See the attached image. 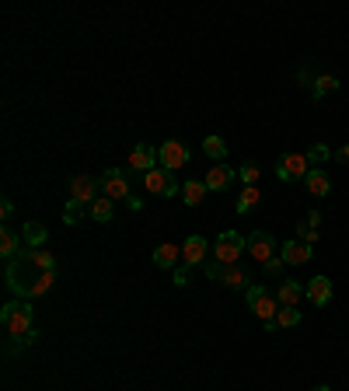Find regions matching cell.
<instances>
[{"instance_id": "6da1fadb", "label": "cell", "mask_w": 349, "mask_h": 391, "mask_svg": "<svg viewBox=\"0 0 349 391\" xmlns=\"http://www.w3.org/2000/svg\"><path fill=\"white\" fill-rule=\"evenodd\" d=\"M56 283V259L45 248H25L18 259L7 262V290L18 301H32L52 290Z\"/></svg>"}, {"instance_id": "7a4b0ae2", "label": "cell", "mask_w": 349, "mask_h": 391, "mask_svg": "<svg viewBox=\"0 0 349 391\" xmlns=\"http://www.w3.org/2000/svg\"><path fill=\"white\" fill-rule=\"evenodd\" d=\"M0 321H4V332L11 339H21V336H32V304L28 301H11L0 311Z\"/></svg>"}, {"instance_id": "3957f363", "label": "cell", "mask_w": 349, "mask_h": 391, "mask_svg": "<svg viewBox=\"0 0 349 391\" xmlns=\"http://www.w3.org/2000/svg\"><path fill=\"white\" fill-rule=\"evenodd\" d=\"M101 196H109L112 203L116 199H126L130 203V175H126V168H105V175H101Z\"/></svg>"}, {"instance_id": "277c9868", "label": "cell", "mask_w": 349, "mask_h": 391, "mask_svg": "<svg viewBox=\"0 0 349 391\" xmlns=\"http://www.w3.org/2000/svg\"><path fill=\"white\" fill-rule=\"evenodd\" d=\"M307 172H311L307 154H283L276 161V178L279 182H301V178H307Z\"/></svg>"}, {"instance_id": "5b68a950", "label": "cell", "mask_w": 349, "mask_h": 391, "mask_svg": "<svg viewBox=\"0 0 349 391\" xmlns=\"http://www.w3.org/2000/svg\"><path fill=\"white\" fill-rule=\"evenodd\" d=\"M241 252H245V238L238 234V231H223L217 238V252H214V259L220 265H234V262L241 259Z\"/></svg>"}, {"instance_id": "8992f818", "label": "cell", "mask_w": 349, "mask_h": 391, "mask_svg": "<svg viewBox=\"0 0 349 391\" xmlns=\"http://www.w3.org/2000/svg\"><path fill=\"white\" fill-rule=\"evenodd\" d=\"M157 158H161V168H189V161H192V154H189V147L182 143V140H165L161 147H157Z\"/></svg>"}, {"instance_id": "52a82bcc", "label": "cell", "mask_w": 349, "mask_h": 391, "mask_svg": "<svg viewBox=\"0 0 349 391\" xmlns=\"http://www.w3.org/2000/svg\"><path fill=\"white\" fill-rule=\"evenodd\" d=\"M248 307L255 311L262 318V325L265 321H276V311H279V301L265 290V287H248Z\"/></svg>"}, {"instance_id": "ba28073f", "label": "cell", "mask_w": 349, "mask_h": 391, "mask_svg": "<svg viewBox=\"0 0 349 391\" xmlns=\"http://www.w3.org/2000/svg\"><path fill=\"white\" fill-rule=\"evenodd\" d=\"M98 196H101V178H91V175H74L70 178V199L91 206Z\"/></svg>"}, {"instance_id": "9c48e42d", "label": "cell", "mask_w": 349, "mask_h": 391, "mask_svg": "<svg viewBox=\"0 0 349 391\" xmlns=\"http://www.w3.org/2000/svg\"><path fill=\"white\" fill-rule=\"evenodd\" d=\"M143 185H147V192H154V196H161V199H168L178 192V182H174V175L168 168H154V172L143 175Z\"/></svg>"}, {"instance_id": "30bf717a", "label": "cell", "mask_w": 349, "mask_h": 391, "mask_svg": "<svg viewBox=\"0 0 349 391\" xmlns=\"http://www.w3.org/2000/svg\"><path fill=\"white\" fill-rule=\"evenodd\" d=\"M248 252H252V255L265 265L269 259H276L279 245L272 241V234H269V231H252V234H248Z\"/></svg>"}, {"instance_id": "8fae6325", "label": "cell", "mask_w": 349, "mask_h": 391, "mask_svg": "<svg viewBox=\"0 0 349 391\" xmlns=\"http://www.w3.org/2000/svg\"><path fill=\"white\" fill-rule=\"evenodd\" d=\"M206 259H210V241H206L203 234H192V238L182 245V262H185V265H203Z\"/></svg>"}, {"instance_id": "7c38bea8", "label": "cell", "mask_w": 349, "mask_h": 391, "mask_svg": "<svg viewBox=\"0 0 349 391\" xmlns=\"http://www.w3.org/2000/svg\"><path fill=\"white\" fill-rule=\"evenodd\" d=\"M130 165H133V172H154L157 168V147H150V143H136L133 147V154H130Z\"/></svg>"}, {"instance_id": "4fadbf2b", "label": "cell", "mask_w": 349, "mask_h": 391, "mask_svg": "<svg viewBox=\"0 0 349 391\" xmlns=\"http://www.w3.org/2000/svg\"><path fill=\"white\" fill-rule=\"evenodd\" d=\"M304 297L311 301V304L325 307L328 301H332V280H328V276H314V280H307Z\"/></svg>"}, {"instance_id": "5bb4252c", "label": "cell", "mask_w": 349, "mask_h": 391, "mask_svg": "<svg viewBox=\"0 0 349 391\" xmlns=\"http://www.w3.org/2000/svg\"><path fill=\"white\" fill-rule=\"evenodd\" d=\"M279 259L287 262V265H304L307 259H311V245H304V241H287V245H279Z\"/></svg>"}, {"instance_id": "9a60e30c", "label": "cell", "mask_w": 349, "mask_h": 391, "mask_svg": "<svg viewBox=\"0 0 349 391\" xmlns=\"http://www.w3.org/2000/svg\"><path fill=\"white\" fill-rule=\"evenodd\" d=\"M301 297H304V287H301L297 280H283V283H279V290H276L279 307H297V304H301Z\"/></svg>"}, {"instance_id": "2e32d148", "label": "cell", "mask_w": 349, "mask_h": 391, "mask_svg": "<svg viewBox=\"0 0 349 391\" xmlns=\"http://www.w3.org/2000/svg\"><path fill=\"white\" fill-rule=\"evenodd\" d=\"M203 182H206V189H210V192H220V189H227V185L234 182V168H227V165H214V168L206 172Z\"/></svg>"}, {"instance_id": "e0dca14e", "label": "cell", "mask_w": 349, "mask_h": 391, "mask_svg": "<svg viewBox=\"0 0 349 391\" xmlns=\"http://www.w3.org/2000/svg\"><path fill=\"white\" fill-rule=\"evenodd\" d=\"M304 185L311 196H328V192H332V178H328V172H321V168H311L304 178Z\"/></svg>"}, {"instance_id": "ac0fdd59", "label": "cell", "mask_w": 349, "mask_h": 391, "mask_svg": "<svg viewBox=\"0 0 349 391\" xmlns=\"http://www.w3.org/2000/svg\"><path fill=\"white\" fill-rule=\"evenodd\" d=\"M0 255H4L7 262L21 255V238H18L11 227H0Z\"/></svg>"}, {"instance_id": "d6986e66", "label": "cell", "mask_w": 349, "mask_h": 391, "mask_svg": "<svg viewBox=\"0 0 349 391\" xmlns=\"http://www.w3.org/2000/svg\"><path fill=\"white\" fill-rule=\"evenodd\" d=\"M178 259H182V248L178 245H157L154 248V265L157 269H174Z\"/></svg>"}, {"instance_id": "ffe728a7", "label": "cell", "mask_w": 349, "mask_h": 391, "mask_svg": "<svg viewBox=\"0 0 349 391\" xmlns=\"http://www.w3.org/2000/svg\"><path fill=\"white\" fill-rule=\"evenodd\" d=\"M206 192H210L206 182H196V178H189V182L182 185V199H185L189 206H199V203L206 199Z\"/></svg>"}, {"instance_id": "44dd1931", "label": "cell", "mask_w": 349, "mask_h": 391, "mask_svg": "<svg viewBox=\"0 0 349 391\" xmlns=\"http://www.w3.org/2000/svg\"><path fill=\"white\" fill-rule=\"evenodd\" d=\"M203 154H206L214 165H223V161H227V143H223L217 133H214V136H206V140H203Z\"/></svg>"}, {"instance_id": "7402d4cb", "label": "cell", "mask_w": 349, "mask_h": 391, "mask_svg": "<svg viewBox=\"0 0 349 391\" xmlns=\"http://www.w3.org/2000/svg\"><path fill=\"white\" fill-rule=\"evenodd\" d=\"M87 214H91V220H98V224H109L112 214H116V206H112V199H109V196H98V199L87 206Z\"/></svg>"}, {"instance_id": "603a6c76", "label": "cell", "mask_w": 349, "mask_h": 391, "mask_svg": "<svg viewBox=\"0 0 349 391\" xmlns=\"http://www.w3.org/2000/svg\"><path fill=\"white\" fill-rule=\"evenodd\" d=\"M259 199H262V192L255 189V185H245L241 189V196H238V214L245 217V214H252L255 206H259Z\"/></svg>"}, {"instance_id": "cb8c5ba5", "label": "cell", "mask_w": 349, "mask_h": 391, "mask_svg": "<svg viewBox=\"0 0 349 391\" xmlns=\"http://www.w3.org/2000/svg\"><path fill=\"white\" fill-rule=\"evenodd\" d=\"M301 321V311L297 307H279L276 311V329H294Z\"/></svg>"}, {"instance_id": "d4e9b609", "label": "cell", "mask_w": 349, "mask_h": 391, "mask_svg": "<svg viewBox=\"0 0 349 391\" xmlns=\"http://www.w3.org/2000/svg\"><path fill=\"white\" fill-rule=\"evenodd\" d=\"M25 241H28V248H43V241H45L43 224H28V227H25Z\"/></svg>"}, {"instance_id": "484cf974", "label": "cell", "mask_w": 349, "mask_h": 391, "mask_svg": "<svg viewBox=\"0 0 349 391\" xmlns=\"http://www.w3.org/2000/svg\"><path fill=\"white\" fill-rule=\"evenodd\" d=\"M336 87H339L336 77H318L314 87H311V98H325V94H328V91H336Z\"/></svg>"}, {"instance_id": "4316f807", "label": "cell", "mask_w": 349, "mask_h": 391, "mask_svg": "<svg viewBox=\"0 0 349 391\" xmlns=\"http://www.w3.org/2000/svg\"><path fill=\"white\" fill-rule=\"evenodd\" d=\"M84 214H87V206L84 203H77V199H70V203L63 206V220H67V224H77Z\"/></svg>"}, {"instance_id": "83f0119b", "label": "cell", "mask_w": 349, "mask_h": 391, "mask_svg": "<svg viewBox=\"0 0 349 391\" xmlns=\"http://www.w3.org/2000/svg\"><path fill=\"white\" fill-rule=\"evenodd\" d=\"M238 175H241V182H245V185H255V182H259V175H262V168L255 165V161H245Z\"/></svg>"}, {"instance_id": "f1b7e54d", "label": "cell", "mask_w": 349, "mask_h": 391, "mask_svg": "<svg viewBox=\"0 0 349 391\" xmlns=\"http://www.w3.org/2000/svg\"><path fill=\"white\" fill-rule=\"evenodd\" d=\"M328 158H332V150H328L325 143H314V147L307 150V161H311V165H325Z\"/></svg>"}, {"instance_id": "f546056e", "label": "cell", "mask_w": 349, "mask_h": 391, "mask_svg": "<svg viewBox=\"0 0 349 391\" xmlns=\"http://www.w3.org/2000/svg\"><path fill=\"white\" fill-rule=\"evenodd\" d=\"M297 241H304V245H314V241H318V227H311V224H301V227H297Z\"/></svg>"}, {"instance_id": "4dcf8cb0", "label": "cell", "mask_w": 349, "mask_h": 391, "mask_svg": "<svg viewBox=\"0 0 349 391\" xmlns=\"http://www.w3.org/2000/svg\"><path fill=\"white\" fill-rule=\"evenodd\" d=\"M189 269H192V265H185V262L174 265V287H185V283H189Z\"/></svg>"}, {"instance_id": "1f68e13d", "label": "cell", "mask_w": 349, "mask_h": 391, "mask_svg": "<svg viewBox=\"0 0 349 391\" xmlns=\"http://www.w3.org/2000/svg\"><path fill=\"white\" fill-rule=\"evenodd\" d=\"M283 265H287V262H283L279 255H276V259H269V262H265V272H269V276H279V272H283Z\"/></svg>"}, {"instance_id": "d6a6232c", "label": "cell", "mask_w": 349, "mask_h": 391, "mask_svg": "<svg viewBox=\"0 0 349 391\" xmlns=\"http://www.w3.org/2000/svg\"><path fill=\"white\" fill-rule=\"evenodd\" d=\"M11 210H14V203H11V199H4V203H0V217L7 220V217H11Z\"/></svg>"}, {"instance_id": "836d02e7", "label": "cell", "mask_w": 349, "mask_h": 391, "mask_svg": "<svg viewBox=\"0 0 349 391\" xmlns=\"http://www.w3.org/2000/svg\"><path fill=\"white\" fill-rule=\"evenodd\" d=\"M336 158H339L343 165H349V143H346V147H339V150H336Z\"/></svg>"}, {"instance_id": "e575fe53", "label": "cell", "mask_w": 349, "mask_h": 391, "mask_svg": "<svg viewBox=\"0 0 349 391\" xmlns=\"http://www.w3.org/2000/svg\"><path fill=\"white\" fill-rule=\"evenodd\" d=\"M307 224H311V227H318V224H321V214H318V210H311V214H307Z\"/></svg>"}, {"instance_id": "d590c367", "label": "cell", "mask_w": 349, "mask_h": 391, "mask_svg": "<svg viewBox=\"0 0 349 391\" xmlns=\"http://www.w3.org/2000/svg\"><path fill=\"white\" fill-rule=\"evenodd\" d=\"M314 391H332V388H328V385H318V388H314Z\"/></svg>"}]
</instances>
